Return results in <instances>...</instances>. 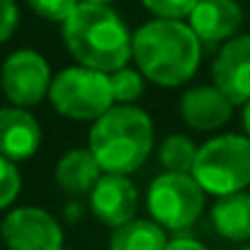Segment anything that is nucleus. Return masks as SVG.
Here are the masks:
<instances>
[{
	"mask_svg": "<svg viewBox=\"0 0 250 250\" xmlns=\"http://www.w3.org/2000/svg\"><path fill=\"white\" fill-rule=\"evenodd\" d=\"M211 78L233 104L250 102V34H236L219 49Z\"/></svg>",
	"mask_w": 250,
	"mask_h": 250,
	"instance_id": "11",
	"label": "nucleus"
},
{
	"mask_svg": "<svg viewBox=\"0 0 250 250\" xmlns=\"http://www.w3.org/2000/svg\"><path fill=\"white\" fill-rule=\"evenodd\" d=\"M246 250H250V248H246Z\"/></svg>",
	"mask_w": 250,
	"mask_h": 250,
	"instance_id": "26",
	"label": "nucleus"
},
{
	"mask_svg": "<svg viewBox=\"0 0 250 250\" xmlns=\"http://www.w3.org/2000/svg\"><path fill=\"white\" fill-rule=\"evenodd\" d=\"M49 102L56 114L73 122H95L117 104L109 76L81 63L68 66L54 76L49 87Z\"/></svg>",
	"mask_w": 250,
	"mask_h": 250,
	"instance_id": "5",
	"label": "nucleus"
},
{
	"mask_svg": "<svg viewBox=\"0 0 250 250\" xmlns=\"http://www.w3.org/2000/svg\"><path fill=\"white\" fill-rule=\"evenodd\" d=\"M20 22V10L15 0H0V44H5Z\"/></svg>",
	"mask_w": 250,
	"mask_h": 250,
	"instance_id": "22",
	"label": "nucleus"
},
{
	"mask_svg": "<svg viewBox=\"0 0 250 250\" xmlns=\"http://www.w3.org/2000/svg\"><path fill=\"white\" fill-rule=\"evenodd\" d=\"M22 189V175L15 166V161L0 156V209H7L15 204Z\"/></svg>",
	"mask_w": 250,
	"mask_h": 250,
	"instance_id": "19",
	"label": "nucleus"
},
{
	"mask_svg": "<svg viewBox=\"0 0 250 250\" xmlns=\"http://www.w3.org/2000/svg\"><path fill=\"white\" fill-rule=\"evenodd\" d=\"M187 24L207 49L224 46L243 24V7L238 0H197L187 15Z\"/></svg>",
	"mask_w": 250,
	"mask_h": 250,
	"instance_id": "9",
	"label": "nucleus"
},
{
	"mask_svg": "<svg viewBox=\"0 0 250 250\" xmlns=\"http://www.w3.org/2000/svg\"><path fill=\"white\" fill-rule=\"evenodd\" d=\"M27 5L32 7L34 15H39L42 20L49 22H66L71 17V12L81 5V0H27Z\"/></svg>",
	"mask_w": 250,
	"mask_h": 250,
	"instance_id": "20",
	"label": "nucleus"
},
{
	"mask_svg": "<svg viewBox=\"0 0 250 250\" xmlns=\"http://www.w3.org/2000/svg\"><path fill=\"white\" fill-rule=\"evenodd\" d=\"M100 175H102V167L90 148H71L68 153H63L59 158L56 170H54L56 185L61 189H66L68 194L90 192L95 187V182L100 180Z\"/></svg>",
	"mask_w": 250,
	"mask_h": 250,
	"instance_id": "15",
	"label": "nucleus"
},
{
	"mask_svg": "<svg viewBox=\"0 0 250 250\" xmlns=\"http://www.w3.org/2000/svg\"><path fill=\"white\" fill-rule=\"evenodd\" d=\"M42 146V126L24 107H0V156L29 161Z\"/></svg>",
	"mask_w": 250,
	"mask_h": 250,
	"instance_id": "13",
	"label": "nucleus"
},
{
	"mask_svg": "<svg viewBox=\"0 0 250 250\" xmlns=\"http://www.w3.org/2000/svg\"><path fill=\"white\" fill-rule=\"evenodd\" d=\"M61 27L63 44L81 66L114 73L131 61L134 34L109 5L81 0Z\"/></svg>",
	"mask_w": 250,
	"mask_h": 250,
	"instance_id": "1",
	"label": "nucleus"
},
{
	"mask_svg": "<svg viewBox=\"0 0 250 250\" xmlns=\"http://www.w3.org/2000/svg\"><path fill=\"white\" fill-rule=\"evenodd\" d=\"M51 68L49 61L34 49L12 51L0 68V90L15 107H34L49 97L51 87Z\"/></svg>",
	"mask_w": 250,
	"mask_h": 250,
	"instance_id": "7",
	"label": "nucleus"
},
{
	"mask_svg": "<svg viewBox=\"0 0 250 250\" xmlns=\"http://www.w3.org/2000/svg\"><path fill=\"white\" fill-rule=\"evenodd\" d=\"M192 177L207 194L226 197L250 187V139L221 134L197 148Z\"/></svg>",
	"mask_w": 250,
	"mask_h": 250,
	"instance_id": "4",
	"label": "nucleus"
},
{
	"mask_svg": "<svg viewBox=\"0 0 250 250\" xmlns=\"http://www.w3.org/2000/svg\"><path fill=\"white\" fill-rule=\"evenodd\" d=\"M148 12L161 20H187L197 0H141Z\"/></svg>",
	"mask_w": 250,
	"mask_h": 250,
	"instance_id": "21",
	"label": "nucleus"
},
{
	"mask_svg": "<svg viewBox=\"0 0 250 250\" xmlns=\"http://www.w3.org/2000/svg\"><path fill=\"white\" fill-rule=\"evenodd\" d=\"M243 129H246V136L250 139V102L243 104Z\"/></svg>",
	"mask_w": 250,
	"mask_h": 250,
	"instance_id": "24",
	"label": "nucleus"
},
{
	"mask_svg": "<svg viewBox=\"0 0 250 250\" xmlns=\"http://www.w3.org/2000/svg\"><path fill=\"white\" fill-rule=\"evenodd\" d=\"M153 122L134 104H114L92 122L87 148L104 172L131 175L153 151Z\"/></svg>",
	"mask_w": 250,
	"mask_h": 250,
	"instance_id": "3",
	"label": "nucleus"
},
{
	"mask_svg": "<svg viewBox=\"0 0 250 250\" xmlns=\"http://www.w3.org/2000/svg\"><path fill=\"white\" fill-rule=\"evenodd\" d=\"M233 102L216 85L189 87L180 100L182 122L197 131H216L226 126L233 117Z\"/></svg>",
	"mask_w": 250,
	"mask_h": 250,
	"instance_id": "12",
	"label": "nucleus"
},
{
	"mask_svg": "<svg viewBox=\"0 0 250 250\" xmlns=\"http://www.w3.org/2000/svg\"><path fill=\"white\" fill-rule=\"evenodd\" d=\"M109 83H112V92H114L117 104H134L144 95V73L141 71L124 66V68L109 73Z\"/></svg>",
	"mask_w": 250,
	"mask_h": 250,
	"instance_id": "18",
	"label": "nucleus"
},
{
	"mask_svg": "<svg viewBox=\"0 0 250 250\" xmlns=\"http://www.w3.org/2000/svg\"><path fill=\"white\" fill-rule=\"evenodd\" d=\"M211 226L214 231L231 241V243H248L250 241V192H236L219 197L211 209Z\"/></svg>",
	"mask_w": 250,
	"mask_h": 250,
	"instance_id": "14",
	"label": "nucleus"
},
{
	"mask_svg": "<svg viewBox=\"0 0 250 250\" xmlns=\"http://www.w3.org/2000/svg\"><path fill=\"white\" fill-rule=\"evenodd\" d=\"M167 233L153 219H131L109 236V250H166Z\"/></svg>",
	"mask_w": 250,
	"mask_h": 250,
	"instance_id": "16",
	"label": "nucleus"
},
{
	"mask_svg": "<svg viewBox=\"0 0 250 250\" xmlns=\"http://www.w3.org/2000/svg\"><path fill=\"white\" fill-rule=\"evenodd\" d=\"M202 42L182 20H151L134 32V51L139 71L161 87L187 83L202 61Z\"/></svg>",
	"mask_w": 250,
	"mask_h": 250,
	"instance_id": "2",
	"label": "nucleus"
},
{
	"mask_svg": "<svg viewBox=\"0 0 250 250\" xmlns=\"http://www.w3.org/2000/svg\"><path fill=\"white\" fill-rule=\"evenodd\" d=\"M158 158L167 172H192L194 158H197V146L185 134H170L163 139L158 148Z\"/></svg>",
	"mask_w": 250,
	"mask_h": 250,
	"instance_id": "17",
	"label": "nucleus"
},
{
	"mask_svg": "<svg viewBox=\"0 0 250 250\" xmlns=\"http://www.w3.org/2000/svg\"><path fill=\"white\" fill-rule=\"evenodd\" d=\"M166 250H209L204 243L194 241V238H175V241H167Z\"/></svg>",
	"mask_w": 250,
	"mask_h": 250,
	"instance_id": "23",
	"label": "nucleus"
},
{
	"mask_svg": "<svg viewBox=\"0 0 250 250\" xmlns=\"http://www.w3.org/2000/svg\"><path fill=\"white\" fill-rule=\"evenodd\" d=\"M85 2H97V5H109V2H114V0H85Z\"/></svg>",
	"mask_w": 250,
	"mask_h": 250,
	"instance_id": "25",
	"label": "nucleus"
},
{
	"mask_svg": "<svg viewBox=\"0 0 250 250\" xmlns=\"http://www.w3.org/2000/svg\"><path fill=\"white\" fill-rule=\"evenodd\" d=\"M0 236L7 250H63L61 224L39 207H17L2 224Z\"/></svg>",
	"mask_w": 250,
	"mask_h": 250,
	"instance_id": "8",
	"label": "nucleus"
},
{
	"mask_svg": "<svg viewBox=\"0 0 250 250\" xmlns=\"http://www.w3.org/2000/svg\"><path fill=\"white\" fill-rule=\"evenodd\" d=\"M207 192L192 172H161L148 185L146 207L153 221L170 231L189 229L204 211Z\"/></svg>",
	"mask_w": 250,
	"mask_h": 250,
	"instance_id": "6",
	"label": "nucleus"
},
{
	"mask_svg": "<svg viewBox=\"0 0 250 250\" xmlns=\"http://www.w3.org/2000/svg\"><path fill=\"white\" fill-rule=\"evenodd\" d=\"M90 209L92 216L102 224L117 229L136 216L139 209V192L129 175L104 172L90 189Z\"/></svg>",
	"mask_w": 250,
	"mask_h": 250,
	"instance_id": "10",
	"label": "nucleus"
}]
</instances>
